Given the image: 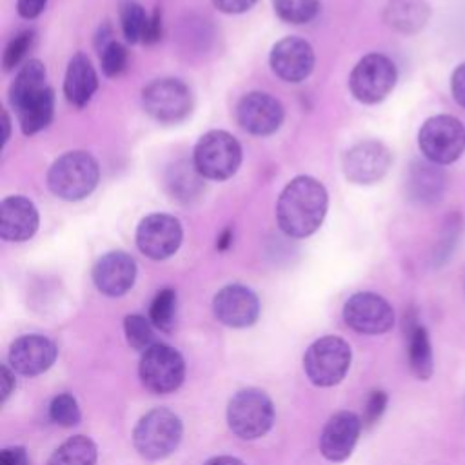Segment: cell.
I'll return each instance as SVG.
<instances>
[{
	"mask_svg": "<svg viewBox=\"0 0 465 465\" xmlns=\"http://www.w3.org/2000/svg\"><path fill=\"white\" fill-rule=\"evenodd\" d=\"M447 189V176L438 163L429 160L412 162L407 174V196L418 205L438 203Z\"/></svg>",
	"mask_w": 465,
	"mask_h": 465,
	"instance_id": "22",
	"label": "cell"
},
{
	"mask_svg": "<svg viewBox=\"0 0 465 465\" xmlns=\"http://www.w3.org/2000/svg\"><path fill=\"white\" fill-rule=\"evenodd\" d=\"M98 450L91 438L73 436L65 440L47 460L45 465H96Z\"/></svg>",
	"mask_w": 465,
	"mask_h": 465,
	"instance_id": "28",
	"label": "cell"
},
{
	"mask_svg": "<svg viewBox=\"0 0 465 465\" xmlns=\"http://www.w3.org/2000/svg\"><path fill=\"white\" fill-rule=\"evenodd\" d=\"M329 194L312 176H296L282 191L276 203L280 229L291 238H305L320 229L327 214Z\"/></svg>",
	"mask_w": 465,
	"mask_h": 465,
	"instance_id": "1",
	"label": "cell"
},
{
	"mask_svg": "<svg viewBox=\"0 0 465 465\" xmlns=\"http://www.w3.org/2000/svg\"><path fill=\"white\" fill-rule=\"evenodd\" d=\"M236 120L247 133L267 136L280 129L283 122V107L274 96L252 91L240 98L236 105Z\"/></svg>",
	"mask_w": 465,
	"mask_h": 465,
	"instance_id": "15",
	"label": "cell"
},
{
	"mask_svg": "<svg viewBox=\"0 0 465 465\" xmlns=\"http://www.w3.org/2000/svg\"><path fill=\"white\" fill-rule=\"evenodd\" d=\"M391 151L378 140H365L352 145L341 160L343 174L349 182L369 185L385 176L391 167Z\"/></svg>",
	"mask_w": 465,
	"mask_h": 465,
	"instance_id": "13",
	"label": "cell"
},
{
	"mask_svg": "<svg viewBox=\"0 0 465 465\" xmlns=\"http://www.w3.org/2000/svg\"><path fill=\"white\" fill-rule=\"evenodd\" d=\"M276 15L289 24H307L320 11V0H272Z\"/></svg>",
	"mask_w": 465,
	"mask_h": 465,
	"instance_id": "31",
	"label": "cell"
},
{
	"mask_svg": "<svg viewBox=\"0 0 465 465\" xmlns=\"http://www.w3.org/2000/svg\"><path fill=\"white\" fill-rule=\"evenodd\" d=\"M203 176L198 173L194 162H176L167 173V187L180 202H191L200 196Z\"/></svg>",
	"mask_w": 465,
	"mask_h": 465,
	"instance_id": "27",
	"label": "cell"
},
{
	"mask_svg": "<svg viewBox=\"0 0 465 465\" xmlns=\"http://www.w3.org/2000/svg\"><path fill=\"white\" fill-rule=\"evenodd\" d=\"M361 418L351 411H340L332 414L320 434V452L329 461H343L351 456L360 432Z\"/></svg>",
	"mask_w": 465,
	"mask_h": 465,
	"instance_id": "19",
	"label": "cell"
},
{
	"mask_svg": "<svg viewBox=\"0 0 465 465\" xmlns=\"http://www.w3.org/2000/svg\"><path fill=\"white\" fill-rule=\"evenodd\" d=\"M33 40H35L33 31H22L9 40V44L4 49V56H2L4 71H13L15 67H18L22 64L27 51L33 47Z\"/></svg>",
	"mask_w": 465,
	"mask_h": 465,
	"instance_id": "35",
	"label": "cell"
},
{
	"mask_svg": "<svg viewBox=\"0 0 465 465\" xmlns=\"http://www.w3.org/2000/svg\"><path fill=\"white\" fill-rule=\"evenodd\" d=\"M274 423L272 400L254 387L232 394L227 403V425L242 440H258L265 436Z\"/></svg>",
	"mask_w": 465,
	"mask_h": 465,
	"instance_id": "4",
	"label": "cell"
},
{
	"mask_svg": "<svg viewBox=\"0 0 465 465\" xmlns=\"http://www.w3.org/2000/svg\"><path fill=\"white\" fill-rule=\"evenodd\" d=\"M352 360L351 345L340 336H323L309 345L303 354V371L316 387L340 383Z\"/></svg>",
	"mask_w": 465,
	"mask_h": 465,
	"instance_id": "5",
	"label": "cell"
},
{
	"mask_svg": "<svg viewBox=\"0 0 465 465\" xmlns=\"http://www.w3.org/2000/svg\"><path fill=\"white\" fill-rule=\"evenodd\" d=\"M450 89L458 105L465 109V62L454 69L450 78Z\"/></svg>",
	"mask_w": 465,
	"mask_h": 465,
	"instance_id": "38",
	"label": "cell"
},
{
	"mask_svg": "<svg viewBox=\"0 0 465 465\" xmlns=\"http://www.w3.org/2000/svg\"><path fill=\"white\" fill-rule=\"evenodd\" d=\"M407 341V361L414 378L425 381L434 372V354L427 327L420 322L416 311H409L403 318Z\"/></svg>",
	"mask_w": 465,
	"mask_h": 465,
	"instance_id": "21",
	"label": "cell"
},
{
	"mask_svg": "<svg viewBox=\"0 0 465 465\" xmlns=\"http://www.w3.org/2000/svg\"><path fill=\"white\" fill-rule=\"evenodd\" d=\"M100 180V167L93 154L85 151H69L58 156L47 173L51 193L65 202H76L89 196Z\"/></svg>",
	"mask_w": 465,
	"mask_h": 465,
	"instance_id": "2",
	"label": "cell"
},
{
	"mask_svg": "<svg viewBox=\"0 0 465 465\" xmlns=\"http://www.w3.org/2000/svg\"><path fill=\"white\" fill-rule=\"evenodd\" d=\"M460 229H461V225L458 223V218H456V216H452V218L445 223L441 242L438 243V249H436V260H438V263L445 262L447 256L450 254V251L454 249L456 240H458V236H460Z\"/></svg>",
	"mask_w": 465,
	"mask_h": 465,
	"instance_id": "37",
	"label": "cell"
},
{
	"mask_svg": "<svg viewBox=\"0 0 465 465\" xmlns=\"http://www.w3.org/2000/svg\"><path fill=\"white\" fill-rule=\"evenodd\" d=\"M45 4L47 0H18L16 9H18V15L24 18H36L44 11Z\"/></svg>",
	"mask_w": 465,
	"mask_h": 465,
	"instance_id": "42",
	"label": "cell"
},
{
	"mask_svg": "<svg viewBox=\"0 0 465 465\" xmlns=\"http://www.w3.org/2000/svg\"><path fill=\"white\" fill-rule=\"evenodd\" d=\"M183 238L180 222L163 213L145 216L136 229V245L142 254L151 260H165L173 256Z\"/></svg>",
	"mask_w": 465,
	"mask_h": 465,
	"instance_id": "12",
	"label": "cell"
},
{
	"mask_svg": "<svg viewBox=\"0 0 465 465\" xmlns=\"http://www.w3.org/2000/svg\"><path fill=\"white\" fill-rule=\"evenodd\" d=\"M136 262L124 251H111L102 254L93 265V282L105 296H122L134 285Z\"/></svg>",
	"mask_w": 465,
	"mask_h": 465,
	"instance_id": "18",
	"label": "cell"
},
{
	"mask_svg": "<svg viewBox=\"0 0 465 465\" xmlns=\"http://www.w3.org/2000/svg\"><path fill=\"white\" fill-rule=\"evenodd\" d=\"M272 73L283 82L298 84L314 69V51L311 44L298 36H285L276 42L269 54Z\"/></svg>",
	"mask_w": 465,
	"mask_h": 465,
	"instance_id": "16",
	"label": "cell"
},
{
	"mask_svg": "<svg viewBox=\"0 0 465 465\" xmlns=\"http://www.w3.org/2000/svg\"><path fill=\"white\" fill-rule=\"evenodd\" d=\"M0 376H2V403H5V400L11 396V392L15 391V371L9 369L7 365H2L0 369Z\"/></svg>",
	"mask_w": 465,
	"mask_h": 465,
	"instance_id": "43",
	"label": "cell"
},
{
	"mask_svg": "<svg viewBox=\"0 0 465 465\" xmlns=\"http://www.w3.org/2000/svg\"><path fill=\"white\" fill-rule=\"evenodd\" d=\"M138 374L147 391L154 394H169L183 383L185 361L174 347L153 343L142 352Z\"/></svg>",
	"mask_w": 465,
	"mask_h": 465,
	"instance_id": "8",
	"label": "cell"
},
{
	"mask_svg": "<svg viewBox=\"0 0 465 465\" xmlns=\"http://www.w3.org/2000/svg\"><path fill=\"white\" fill-rule=\"evenodd\" d=\"M418 143L429 162L438 165L452 163L465 151V127L450 114H436L421 125Z\"/></svg>",
	"mask_w": 465,
	"mask_h": 465,
	"instance_id": "7",
	"label": "cell"
},
{
	"mask_svg": "<svg viewBox=\"0 0 465 465\" xmlns=\"http://www.w3.org/2000/svg\"><path fill=\"white\" fill-rule=\"evenodd\" d=\"M58 349L53 340L44 334H24L9 347V367L22 376H38L45 372L56 360Z\"/></svg>",
	"mask_w": 465,
	"mask_h": 465,
	"instance_id": "17",
	"label": "cell"
},
{
	"mask_svg": "<svg viewBox=\"0 0 465 465\" xmlns=\"http://www.w3.org/2000/svg\"><path fill=\"white\" fill-rule=\"evenodd\" d=\"M203 465H245V463L234 456H214V458H209Z\"/></svg>",
	"mask_w": 465,
	"mask_h": 465,
	"instance_id": "44",
	"label": "cell"
},
{
	"mask_svg": "<svg viewBox=\"0 0 465 465\" xmlns=\"http://www.w3.org/2000/svg\"><path fill=\"white\" fill-rule=\"evenodd\" d=\"M343 320L360 334H385L394 325V309L383 296L361 291L345 302Z\"/></svg>",
	"mask_w": 465,
	"mask_h": 465,
	"instance_id": "11",
	"label": "cell"
},
{
	"mask_svg": "<svg viewBox=\"0 0 465 465\" xmlns=\"http://www.w3.org/2000/svg\"><path fill=\"white\" fill-rule=\"evenodd\" d=\"M54 114V93L51 87L44 89L38 96L29 100L22 109L16 111V118L24 134L31 136L45 129Z\"/></svg>",
	"mask_w": 465,
	"mask_h": 465,
	"instance_id": "26",
	"label": "cell"
},
{
	"mask_svg": "<svg viewBox=\"0 0 465 465\" xmlns=\"http://www.w3.org/2000/svg\"><path fill=\"white\" fill-rule=\"evenodd\" d=\"M231 243H232V231H231V229L222 231V234H220L218 240H216V249H218V251H225Z\"/></svg>",
	"mask_w": 465,
	"mask_h": 465,
	"instance_id": "45",
	"label": "cell"
},
{
	"mask_svg": "<svg viewBox=\"0 0 465 465\" xmlns=\"http://www.w3.org/2000/svg\"><path fill=\"white\" fill-rule=\"evenodd\" d=\"M0 465H29L27 452L24 447H5L0 452Z\"/></svg>",
	"mask_w": 465,
	"mask_h": 465,
	"instance_id": "40",
	"label": "cell"
},
{
	"mask_svg": "<svg viewBox=\"0 0 465 465\" xmlns=\"http://www.w3.org/2000/svg\"><path fill=\"white\" fill-rule=\"evenodd\" d=\"M429 16L430 9L425 0H391L383 11L387 25L405 35L420 31L429 22Z\"/></svg>",
	"mask_w": 465,
	"mask_h": 465,
	"instance_id": "25",
	"label": "cell"
},
{
	"mask_svg": "<svg viewBox=\"0 0 465 465\" xmlns=\"http://www.w3.org/2000/svg\"><path fill=\"white\" fill-rule=\"evenodd\" d=\"M162 38V13L156 9L149 20H147V27H145V33H143V38L142 42L143 44H154Z\"/></svg>",
	"mask_w": 465,
	"mask_h": 465,
	"instance_id": "41",
	"label": "cell"
},
{
	"mask_svg": "<svg viewBox=\"0 0 465 465\" xmlns=\"http://www.w3.org/2000/svg\"><path fill=\"white\" fill-rule=\"evenodd\" d=\"M149 16L145 15L143 7L134 0H125L120 7V24L122 33L129 44L142 42Z\"/></svg>",
	"mask_w": 465,
	"mask_h": 465,
	"instance_id": "30",
	"label": "cell"
},
{
	"mask_svg": "<svg viewBox=\"0 0 465 465\" xmlns=\"http://www.w3.org/2000/svg\"><path fill=\"white\" fill-rule=\"evenodd\" d=\"M124 332L127 343L136 351H145L154 343L153 323L142 314H129L124 320Z\"/></svg>",
	"mask_w": 465,
	"mask_h": 465,
	"instance_id": "32",
	"label": "cell"
},
{
	"mask_svg": "<svg viewBox=\"0 0 465 465\" xmlns=\"http://www.w3.org/2000/svg\"><path fill=\"white\" fill-rule=\"evenodd\" d=\"M398 78L396 65L380 53L365 54L351 71L349 89L361 104H378L394 89Z\"/></svg>",
	"mask_w": 465,
	"mask_h": 465,
	"instance_id": "9",
	"label": "cell"
},
{
	"mask_svg": "<svg viewBox=\"0 0 465 465\" xmlns=\"http://www.w3.org/2000/svg\"><path fill=\"white\" fill-rule=\"evenodd\" d=\"M47 71L45 65L33 58L27 60L16 73L15 80L11 82L9 87V104L15 109V113L18 109H22L29 100H33L35 96H38L44 89H47Z\"/></svg>",
	"mask_w": 465,
	"mask_h": 465,
	"instance_id": "24",
	"label": "cell"
},
{
	"mask_svg": "<svg viewBox=\"0 0 465 465\" xmlns=\"http://www.w3.org/2000/svg\"><path fill=\"white\" fill-rule=\"evenodd\" d=\"M40 223L35 203L20 194H13L0 203V236L5 242L29 240Z\"/></svg>",
	"mask_w": 465,
	"mask_h": 465,
	"instance_id": "20",
	"label": "cell"
},
{
	"mask_svg": "<svg viewBox=\"0 0 465 465\" xmlns=\"http://www.w3.org/2000/svg\"><path fill=\"white\" fill-rule=\"evenodd\" d=\"M387 401H389V398H387L385 391H372L369 394L365 409H363V420H361L365 427L374 425L381 418V414L387 409Z\"/></svg>",
	"mask_w": 465,
	"mask_h": 465,
	"instance_id": "36",
	"label": "cell"
},
{
	"mask_svg": "<svg viewBox=\"0 0 465 465\" xmlns=\"http://www.w3.org/2000/svg\"><path fill=\"white\" fill-rule=\"evenodd\" d=\"M213 5L227 15H238V13H245L249 11L256 0H211Z\"/></svg>",
	"mask_w": 465,
	"mask_h": 465,
	"instance_id": "39",
	"label": "cell"
},
{
	"mask_svg": "<svg viewBox=\"0 0 465 465\" xmlns=\"http://www.w3.org/2000/svg\"><path fill=\"white\" fill-rule=\"evenodd\" d=\"M96 89H98V76L91 60L82 53L74 54L67 64V71L64 78V94L67 102L73 104L74 107H84L89 104Z\"/></svg>",
	"mask_w": 465,
	"mask_h": 465,
	"instance_id": "23",
	"label": "cell"
},
{
	"mask_svg": "<svg viewBox=\"0 0 465 465\" xmlns=\"http://www.w3.org/2000/svg\"><path fill=\"white\" fill-rule=\"evenodd\" d=\"M2 125H4V136H2V145H5V142L9 140V131H11V120L9 114L4 111L2 113Z\"/></svg>",
	"mask_w": 465,
	"mask_h": 465,
	"instance_id": "46",
	"label": "cell"
},
{
	"mask_svg": "<svg viewBox=\"0 0 465 465\" xmlns=\"http://www.w3.org/2000/svg\"><path fill=\"white\" fill-rule=\"evenodd\" d=\"M142 105L156 122L176 124L191 113L193 94L182 80L158 78L143 87Z\"/></svg>",
	"mask_w": 465,
	"mask_h": 465,
	"instance_id": "10",
	"label": "cell"
},
{
	"mask_svg": "<svg viewBox=\"0 0 465 465\" xmlns=\"http://www.w3.org/2000/svg\"><path fill=\"white\" fill-rule=\"evenodd\" d=\"M193 162L203 178L222 182L238 171L242 163V145L231 133L214 129L198 140Z\"/></svg>",
	"mask_w": 465,
	"mask_h": 465,
	"instance_id": "6",
	"label": "cell"
},
{
	"mask_svg": "<svg viewBox=\"0 0 465 465\" xmlns=\"http://www.w3.org/2000/svg\"><path fill=\"white\" fill-rule=\"evenodd\" d=\"M149 320L151 323L163 331L171 332L176 323V292L171 287H165L156 292L149 305Z\"/></svg>",
	"mask_w": 465,
	"mask_h": 465,
	"instance_id": "29",
	"label": "cell"
},
{
	"mask_svg": "<svg viewBox=\"0 0 465 465\" xmlns=\"http://www.w3.org/2000/svg\"><path fill=\"white\" fill-rule=\"evenodd\" d=\"M49 418L62 427L76 425L80 421V407L74 396L67 392L54 396L49 403Z\"/></svg>",
	"mask_w": 465,
	"mask_h": 465,
	"instance_id": "33",
	"label": "cell"
},
{
	"mask_svg": "<svg viewBox=\"0 0 465 465\" xmlns=\"http://www.w3.org/2000/svg\"><path fill=\"white\" fill-rule=\"evenodd\" d=\"M183 436V425L178 414L165 407L145 412L133 430V445L136 452L151 461L171 456Z\"/></svg>",
	"mask_w": 465,
	"mask_h": 465,
	"instance_id": "3",
	"label": "cell"
},
{
	"mask_svg": "<svg viewBox=\"0 0 465 465\" xmlns=\"http://www.w3.org/2000/svg\"><path fill=\"white\" fill-rule=\"evenodd\" d=\"M214 318L234 329L252 325L260 316V300L245 285L231 283L222 287L213 298Z\"/></svg>",
	"mask_w": 465,
	"mask_h": 465,
	"instance_id": "14",
	"label": "cell"
},
{
	"mask_svg": "<svg viewBox=\"0 0 465 465\" xmlns=\"http://www.w3.org/2000/svg\"><path fill=\"white\" fill-rule=\"evenodd\" d=\"M100 64L105 76H120L127 67V49L120 42L111 40L100 49Z\"/></svg>",
	"mask_w": 465,
	"mask_h": 465,
	"instance_id": "34",
	"label": "cell"
}]
</instances>
